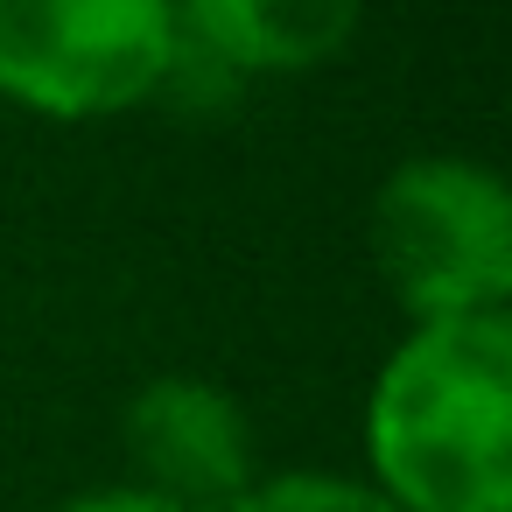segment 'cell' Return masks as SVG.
Instances as JSON below:
<instances>
[{
	"label": "cell",
	"instance_id": "cell-7",
	"mask_svg": "<svg viewBox=\"0 0 512 512\" xmlns=\"http://www.w3.org/2000/svg\"><path fill=\"white\" fill-rule=\"evenodd\" d=\"M57 512H183V505H169V498H148V491H85V498H71V505H57Z\"/></svg>",
	"mask_w": 512,
	"mask_h": 512
},
{
	"label": "cell",
	"instance_id": "cell-3",
	"mask_svg": "<svg viewBox=\"0 0 512 512\" xmlns=\"http://www.w3.org/2000/svg\"><path fill=\"white\" fill-rule=\"evenodd\" d=\"M183 57L169 0H0V99L36 120L148 106Z\"/></svg>",
	"mask_w": 512,
	"mask_h": 512
},
{
	"label": "cell",
	"instance_id": "cell-5",
	"mask_svg": "<svg viewBox=\"0 0 512 512\" xmlns=\"http://www.w3.org/2000/svg\"><path fill=\"white\" fill-rule=\"evenodd\" d=\"M183 43L218 57L225 71L288 78L351 50L365 0H169Z\"/></svg>",
	"mask_w": 512,
	"mask_h": 512
},
{
	"label": "cell",
	"instance_id": "cell-4",
	"mask_svg": "<svg viewBox=\"0 0 512 512\" xmlns=\"http://www.w3.org/2000/svg\"><path fill=\"white\" fill-rule=\"evenodd\" d=\"M127 456L141 470L134 491L169 498L183 512H232L253 477V428L232 393L211 379H148L127 407Z\"/></svg>",
	"mask_w": 512,
	"mask_h": 512
},
{
	"label": "cell",
	"instance_id": "cell-1",
	"mask_svg": "<svg viewBox=\"0 0 512 512\" xmlns=\"http://www.w3.org/2000/svg\"><path fill=\"white\" fill-rule=\"evenodd\" d=\"M365 456L400 512H512V323H414L372 379Z\"/></svg>",
	"mask_w": 512,
	"mask_h": 512
},
{
	"label": "cell",
	"instance_id": "cell-2",
	"mask_svg": "<svg viewBox=\"0 0 512 512\" xmlns=\"http://www.w3.org/2000/svg\"><path fill=\"white\" fill-rule=\"evenodd\" d=\"M372 267L414 323L505 316L512 295V197L491 169L456 155L400 162L365 218Z\"/></svg>",
	"mask_w": 512,
	"mask_h": 512
},
{
	"label": "cell",
	"instance_id": "cell-6",
	"mask_svg": "<svg viewBox=\"0 0 512 512\" xmlns=\"http://www.w3.org/2000/svg\"><path fill=\"white\" fill-rule=\"evenodd\" d=\"M232 512H400V505L379 484H358L337 470H288V477L253 484Z\"/></svg>",
	"mask_w": 512,
	"mask_h": 512
}]
</instances>
